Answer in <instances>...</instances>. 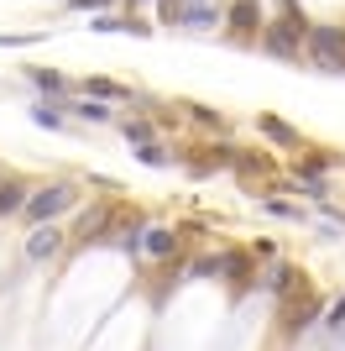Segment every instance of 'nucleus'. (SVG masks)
<instances>
[{"instance_id": "1a4fd4ad", "label": "nucleus", "mask_w": 345, "mask_h": 351, "mask_svg": "<svg viewBox=\"0 0 345 351\" xmlns=\"http://www.w3.org/2000/svg\"><path fill=\"white\" fill-rule=\"evenodd\" d=\"M172 247H178V236H172V231H152V236H146V252H152V257H172Z\"/></svg>"}, {"instance_id": "ddd939ff", "label": "nucleus", "mask_w": 345, "mask_h": 351, "mask_svg": "<svg viewBox=\"0 0 345 351\" xmlns=\"http://www.w3.org/2000/svg\"><path fill=\"white\" fill-rule=\"evenodd\" d=\"M126 142H152V126H146V121H126Z\"/></svg>"}, {"instance_id": "7ed1b4c3", "label": "nucleus", "mask_w": 345, "mask_h": 351, "mask_svg": "<svg viewBox=\"0 0 345 351\" xmlns=\"http://www.w3.org/2000/svg\"><path fill=\"white\" fill-rule=\"evenodd\" d=\"M298 32H303V27H298ZM298 32H293V21H283V27L267 32V47H272V53H283V58H293V53H298Z\"/></svg>"}, {"instance_id": "0eeeda50", "label": "nucleus", "mask_w": 345, "mask_h": 351, "mask_svg": "<svg viewBox=\"0 0 345 351\" xmlns=\"http://www.w3.org/2000/svg\"><path fill=\"white\" fill-rule=\"evenodd\" d=\"M257 126L267 136H272V142H283V147H293L298 142V136H293V126H288V121H277V116H257Z\"/></svg>"}, {"instance_id": "2eb2a0df", "label": "nucleus", "mask_w": 345, "mask_h": 351, "mask_svg": "<svg viewBox=\"0 0 345 351\" xmlns=\"http://www.w3.org/2000/svg\"><path fill=\"white\" fill-rule=\"evenodd\" d=\"M293 283H303L298 273H293V267H277V273H272V289H277V293H288Z\"/></svg>"}, {"instance_id": "39448f33", "label": "nucleus", "mask_w": 345, "mask_h": 351, "mask_svg": "<svg viewBox=\"0 0 345 351\" xmlns=\"http://www.w3.org/2000/svg\"><path fill=\"white\" fill-rule=\"evenodd\" d=\"M16 210H27V189L16 178H0V215H16Z\"/></svg>"}, {"instance_id": "9d476101", "label": "nucleus", "mask_w": 345, "mask_h": 351, "mask_svg": "<svg viewBox=\"0 0 345 351\" xmlns=\"http://www.w3.org/2000/svg\"><path fill=\"white\" fill-rule=\"evenodd\" d=\"M31 84L42 89V95H63V73H53V69H37V73H31Z\"/></svg>"}, {"instance_id": "f3484780", "label": "nucleus", "mask_w": 345, "mask_h": 351, "mask_svg": "<svg viewBox=\"0 0 345 351\" xmlns=\"http://www.w3.org/2000/svg\"><path fill=\"white\" fill-rule=\"evenodd\" d=\"M330 325H335V330L345 325V299H340V304H330Z\"/></svg>"}, {"instance_id": "6e6552de", "label": "nucleus", "mask_w": 345, "mask_h": 351, "mask_svg": "<svg viewBox=\"0 0 345 351\" xmlns=\"http://www.w3.org/2000/svg\"><path fill=\"white\" fill-rule=\"evenodd\" d=\"M220 273L235 278V283H246V278H251V263H246L241 252H225V257H220Z\"/></svg>"}, {"instance_id": "f257e3e1", "label": "nucleus", "mask_w": 345, "mask_h": 351, "mask_svg": "<svg viewBox=\"0 0 345 351\" xmlns=\"http://www.w3.org/2000/svg\"><path fill=\"white\" fill-rule=\"evenodd\" d=\"M309 58L324 73H345V32L340 27H314L309 32Z\"/></svg>"}, {"instance_id": "9b49d317", "label": "nucleus", "mask_w": 345, "mask_h": 351, "mask_svg": "<svg viewBox=\"0 0 345 351\" xmlns=\"http://www.w3.org/2000/svg\"><path fill=\"white\" fill-rule=\"evenodd\" d=\"M73 116H84V121H110V110H105L100 100H79V105H73Z\"/></svg>"}, {"instance_id": "f03ea898", "label": "nucleus", "mask_w": 345, "mask_h": 351, "mask_svg": "<svg viewBox=\"0 0 345 351\" xmlns=\"http://www.w3.org/2000/svg\"><path fill=\"white\" fill-rule=\"evenodd\" d=\"M68 205H73V189H68V184H53V189H37V194H31L21 215H27V220H37V226H47V220H53V215H63Z\"/></svg>"}, {"instance_id": "4468645a", "label": "nucleus", "mask_w": 345, "mask_h": 351, "mask_svg": "<svg viewBox=\"0 0 345 351\" xmlns=\"http://www.w3.org/2000/svg\"><path fill=\"white\" fill-rule=\"evenodd\" d=\"M142 162H146V168H162V162H168V152H162L157 142H142Z\"/></svg>"}, {"instance_id": "423d86ee", "label": "nucleus", "mask_w": 345, "mask_h": 351, "mask_svg": "<svg viewBox=\"0 0 345 351\" xmlns=\"http://www.w3.org/2000/svg\"><path fill=\"white\" fill-rule=\"evenodd\" d=\"M230 27H235V32L257 27V0H235V5H230Z\"/></svg>"}, {"instance_id": "20e7f679", "label": "nucleus", "mask_w": 345, "mask_h": 351, "mask_svg": "<svg viewBox=\"0 0 345 351\" xmlns=\"http://www.w3.org/2000/svg\"><path fill=\"white\" fill-rule=\"evenodd\" d=\"M58 241H63V236H58L53 226H37V231L27 236V257H53V252H58Z\"/></svg>"}, {"instance_id": "f8f14e48", "label": "nucleus", "mask_w": 345, "mask_h": 351, "mask_svg": "<svg viewBox=\"0 0 345 351\" xmlns=\"http://www.w3.org/2000/svg\"><path fill=\"white\" fill-rule=\"evenodd\" d=\"M31 121H37V126H47V132H58V126H63V116H58L53 105H37V110H31Z\"/></svg>"}, {"instance_id": "dca6fc26", "label": "nucleus", "mask_w": 345, "mask_h": 351, "mask_svg": "<svg viewBox=\"0 0 345 351\" xmlns=\"http://www.w3.org/2000/svg\"><path fill=\"white\" fill-rule=\"evenodd\" d=\"M188 116L199 121V126H215V132H220V116H215V110H209V105H194V110H188Z\"/></svg>"}]
</instances>
